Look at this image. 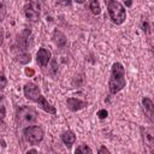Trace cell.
<instances>
[{
	"mask_svg": "<svg viewBox=\"0 0 154 154\" xmlns=\"http://www.w3.org/2000/svg\"><path fill=\"white\" fill-rule=\"evenodd\" d=\"M125 70L120 63H114L111 69V77L108 82V88L112 94L120 91L125 87Z\"/></svg>",
	"mask_w": 154,
	"mask_h": 154,
	"instance_id": "obj_1",
	"label": "cell"
},
{
	"mask_svg": "<svg viewBox=\"0 0 154 154\" xmlns=\"http://www.w3.org/2000/svg\"><path fill=\"white\" fill-rule=\"evenodd\" d=\"M107 10H108L109 17L113 20V23H116V24L119 25V24H122L125 20L126 12H125L124 6L120 2H118L116 0H108V2H107Z\"/></svg>",
	"mask_w": 154,
	"mask_h": 154,
	"instance_id": "obj_2",
	"label": "cell"
},
{
	"mask_svg": "<svg viewBox=\"0 0 154 154\" xmlns=\"http://www.w3.org/2000/svg\"><path fill=\"white\" fill-rule=\"evenodd\" d=\"M16 119L20 125H31L37 119V112L29 106H22L17 109Z\"/></svg>",
	"mask_w": 154,
	"mask_h": 154,
	"instance_id": "obj_3",
	"label": "cell"
},
{
	"mask_svg": "<svg viewBox=\"0 0 154 154\" xmlns=\"http://www.w3.org/2000/svg\"><path fill=\"white\" fill-rule=\"evenodd\" d=\"M23 135H24V138L30 144H38L43 138V130L40 126L32 125V126L25 128Z\"/></svg>",
	"mask_w": 154,
	"mask_h": 154,
	"instance_id": "obj_4",
	"label": "cell"
},
{
	"mask_svg": "<svg viewBox=\"0 0 154 154\" xmlns=\"http://www.w3.org/2000/svg\"><path fill=\"white\" fill-rule=\"evenodd\" d=\"M24 13L26 18L32 22H36L40 18V6L35 1H29L24 7Z\"/></svg>",
	"mask_w": 154,
	"mask_h": 154,
	"instance_id": "obj_5",
	"label": "cell"
},
{
	"mask_svg": "<svg viewBox=\"0 0 154 154\" xmlns=\"http://www.w3.org/2000/svg\"><path fill=\"white\" fill-rule=\"evenodd\" d=\"M141 132H142L143 142L149 148H154V130L150 128H142Z\"/></svg>",
	"mask_w": 154,
	"mask_h": 154,
	"instance_id": "obj_6",
	"label": "cell"
},
{
	"mask_svg": "<svg viewBox=\"0 0 154 154\" xmlns=\"http://www.w3.org/2000/svg\"><path fill=\"white\" fill-rule=\"evenodd\" d=\"M36 59H37V63L45 67L48 64V61L51 60V52L46 48H40L36 54Z\"/></svg>",
	"mask_w": 154,
	"mask_h": 154,
	"instance_id": "obj_7",
	"label": "cell"
},
{
	"mask_svg": "<svg viewBox=\"0 0 154 154\" xmlns=\"http://www.w3.org/2000/svg\"><path fill=\"white\" fill-rule=\"evenodd\" d=\"M66 103H67V107L71 111H73V112L75 111H79V109H82L83 107L87 106V102L85 101H82V100L76 99V97H69L67 101H66Z\"/></svg>",
	"mask_w": 154,
	"mask_h": 154,
	"instance_id": "obj_8",
	"label": "cell"
},
{
	"mask_svg": "<svg viewBox=\"0 0 154 154\" xmlns=\"http://www.w3.org/2000/svg\"><path fill=\"white\" fill-rule=\"evenodd\" d=\"M142 103L144 107V112L147 114V117L154 123V103L149 97H143L142 99Z\"/></svg>",
	"mask_w": 154,
	"mask_h": 154,
	"instance_id": "obj_9",
	"label": "cell"
},
{
	"mask_svg": "<svg viewBox=\"0 0 154 154\" xmlns=\"http://www.w3.org/2000/svg\"><path fill=\"white\" fill-rule=\"evenodd\" d=\"M61 141L65 143L66 147H71L76 141V135L72 131H65L61 135Z\"/></svg>",
	"mask_w": 154,
	"mask_h": 154,
	"instance_id": "obj_10",
	"label": "cell"
},
{
	"mask_svg": "<svg viewBox=\"0 0 154 154\" xmlns=\"http://www.w3.org/2000/svg\"><path fill=\"white\" fill-rule=\"evenodd\" d=\"M54 41L55 43L58 45V47H64L66 45V38H65V35L58 30L54 31Z\"/></svg>",
	"mask_w": 154,
	"mask_h": 154,
	"instance_id": "obj_11",
	"label": "cell"
},
{
	"mask_svg": "<svg viewBox=\"0 0 154 154\" xmlns=\"http://www.w3.org/2000/svg\"><path fill=\"white\" fill-rule=\"evenodd\" d=\"M89 8L91 10V12L94 13V14H100V12H101V7H100V4H99V1L97 0H90L89 1Z\"/></svg>",
	"mask_w": 154,
	"mask_h": 154,
	"instance_id": "obj_12",
	"label": "cell"
},
{
	"mask_svg": "<svg viewBox=\"0 0 154 154\" xmlns=\"http://www.w3.org/2000/svg\"><path fill=\"white\" fill-rule=\"evenodd\" d=\"M30 54L26 53V52H23V53H19L17 55V60L20 63V64H28L30 61Z\"/></svg>",
	"mask_w": 154,
	"mask_h": 154,
	"instance_id": "obj_13",
	"label": "cell"
},
{
	"mask_svg": "<svg viewBox=\"0 0 154 154\" xmlns=\"http://www.w3.org/2000/svg\"><path fill=\"white\" fill-rule=\"evenodd\" d=\"M91 152L93 150L87 144H82V146L77 147V149H76V153H91Z\"/></svg>",
	"mask_w": 154,
	"mask_h": 154,
	"instance_id": "obj_14",
	"label": "cell"
},
{
	"mask_svg": "<svg viewBox=\"0 0 154 154\" xmlns=\"http://www.w3.org/2000/svg\"><path fill=\"white\" fill-rule=\"evenodd\" d=\"M107 114H108V113H107L106 109H100V111L97 112V116H99L100 119H105V118L107 117Z\"/></svg>",
	"mask_w": 154,
	"mask_h": 154,
	"instance_id": "obj_15",
	"label": "cell"
},
{
	"mask_svg": "<svg viewBox=\"0 0 154 154\" xmlns=\"http://www.w3.org/2000/svg\"><path fill=\"white\" fill-rule=\"evenodd\" d=\"M34 73H35V71H34L32 69H25V75H26V76L31 77V76H34Z\"/></svg>",
	"mask_w": 154,
	"mask_h": 154,
	"instance_id": "obj_16",
	"label": "cell"
},
{
	"mask_svg": "<svg viewBox=\"0 0 154 154\" xmlns=\"http://www.w3.org/2000/svg\"><path fill=\"white\" fill-rule=\"evenodd\" d=\"M5 85H6V78H5V76H4V73H2V75H1V88L4 89Z\"/></svg>",
	"mask_w": 154,
	"mask_h": 154,
	"instance_id": "obj_17",
	"label": "cell"
},
{
	"mask_svg": "<svg viewBox=\"0 0 154 154\" xmlns=\"http://www.w3.org/2000/svg\"><path fill=\"white\" fill-rule=\"evenodd\" d=\"M99 153H109V150H108L106 147H101V148L99 149Z\"/></svg>",
	"mask_w": 154,
	"mask_h": 154,
	"instance_id": "obj_18",
	"label": "cell"
},
{
	"mask_svg": "<svg viewBox=\"0 0 154 154\" xmlns=\"http://www.w3.org/2000/svg\"><path fill=\"white\" fill-rule=\"evenodd\" d=\"M4 118H5V106L1 105V119L4 120Z\"/></svg>",
	"mask_w": 154,
	"mask_h": 154,
	"instance_id": "obj_19",
	"label": "cell"
},
{
	"mask_svg": "<svg viewBox=\"0 0 154 154\" xmlns=\"http://www.w3.org/2000/svg\"><path fill=\"white\" fill-rule=\"evenodd\" d=\"M142 28H143V30H144L146 32L149 31V30H148V23H142Z\"/></svg>",
	"mask_w": 154,
	"mask_h": 154,
	"instance_id": "obj_20",
	"label": "cell"
},
{
	"mask_svg": "<svg viewBox=\"0 0 154 154\" xmlns=\"http://www.w3.org/2000/svg\"><path fill=\"white\" fill-rule=\"evenodd\" d=\"M59 2L60 4H63V5H70V0H59Z\"/></svg>",
	"mask_w": 154,
	"mask_h": 154,
	"instance_id": "obj_21",
	"label": "cell"
},
{
	"mask_svg": "<svg viewBox=\"0 0 154 154\" xmlns=\"http://www.w3.org/2000/svg\"><path fill=\"white\" fill-rule=\"evenodd\" d=\"M76 2H78V4H82V2H84V0H75Z\"/></svg>",
	"mask_w": 154,
	"mask_h": 154,
	"instance_id": "obj_22",
	"label": "cell"
},
{
	"mask_svg": "<svg viewBox=\"0 0 154 154\" xmlns=\"http://www.w3.org/2000/svg\"><path fill=\"white\" fill-rule=\"evenodd\" d=\"M28 153H36V150H35V149H32V150H29Z\"/></svg>",
	"mask_w": 154,
	"mask_h": 154,
	"instance_id": "obj_23",
	"label": "cell"
}]
</instances>
